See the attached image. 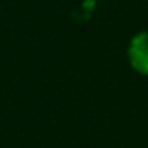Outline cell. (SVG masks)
I'll return each mask as SVG.
<instances>
[{
	"label": "cell",
	"instance_id": "6da1fadb",
	"mask_svg": "<svg viewBox=\"0 0 148 148\" xmlns=\"http://www.w3.org/2000/svg\"><path fill=\"white\" fill-rule=\"evenodd\" d=\"M127 58L131 66L138 73L148 77V32H139L131 38L127 47Z\"/></svg>",
	"mask_w": 148,
	"mask_h": 148
}]
</instances>
